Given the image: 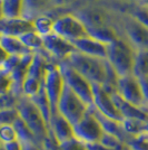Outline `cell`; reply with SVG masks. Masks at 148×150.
I'll list each match as a JSON object with an SVG mask.
<instances>
[{"instance_id": "cell-7", "label": "cell", "mask_w": 148, "mask_h": 150, "mask_svg": "<svg viewBox=\"0 0 148 150\" xmlns=\"http://www.w3.org/2000/svg\"><path fill=\"white\" fill-rule=\"evenodd\" d=\"M75 138L87 144H98L103 138L105 130L99 120L96 118L90 109L82 119L74 125Z\"/></svg>"}, {"instance_id": "cell-6", "label": "cell", "mask_w": 148, "mask_h": 150, "mask_svg": "<svg viewBox=\"0 0 148 150\" xmlns=\"http://www.w3.org/2000/svg\"><path fill=\"white\" fill-rule=\"evenodd\" d=\"M54 33L71 43L89 36L85 24L74 13H66L55 19Z\"/></svg>"}, {"instance_id": "cell-38", "label": "cell", "mask_w": 148, "mask_h": 150, "mask_svg": "<svg viewBox=\"0 0 148 150\" xmlns=\"http://www.w3.org/2000/svg\"><path fill=\"white\" fill-rule=\"evenodd\" d=\"M75 1H76V0H52L54 6H59V7L68 6V5L73 4Z\"/></svg>"}, {"instance_id": "cell-28", "label": "cell", "mask_w": 148, "mask_h": 150, "mask_svg": "<svg viewBox=\"0 0 148 150\" xmlns=\"http://www.w3.org/2000/svg\"><path fill=\"white\" fill-rule=\"evenodd\" d=\"M15 91V82L11 74L6 69H0V96L13 94Z\"/></svg>"}, {"instance_id": "cell-16", "label": "cell", "mask_w": 148, "mask_h": 150, "mask_svg": "<svg viewBox=\"0 0 148 150\" xmlns=\"http://www.w3.org/2000/svg\"><path fill=\"white\" fill-rule=\"evenodd\" d=\"M112 99L124 117V119H139L142 121H148V112L139 106H136L129 102L125 101L117 94V92H112Z\"/></svg>"}, {"instance_id": "cell-8", "label": "cell", "mask_w": 148, "mask_h": 150, "mask_svg": "<svg viewBox=\"0 0 148 150\" xmlns=\"http://www.w3.org/2000/svg\"><path fill=\"white\" fill-rule=\"evenodd\" d=\"M116 92L124 100L131 104L142 109L146 108V102L144 99L140 81L134 74L119 76L116 85Z\"/></svg>"}, {"instance_id": "cell-15", "label": "cell", "mask_w": 148, "mask_h": 150, "mask_svg": "<svg viewBox=\"0 0 148 150\" xmlns=\"http://www.w3.org/2000/svg\"><path fill=\"white\" fill-rule=\"evenodd\" d=\"M76 47V50L82 53L85 55L93 57H98L103 59H107L108 55V45L100 42L91 36H87L85 38L78 39L73 43Z\"/></svg>"}, {"instance_id": "cell-31", "label": "cell", "mask_w": 148, "mask_h": 150, "mask_svg": "<svg viewBox=\"0 0 148 150\" xmlns=\"http://www.w3.org/2000/svg\"><path fill=\"white\" fill-rule=\"evenodd\" d=\"M126 144L130 150H148V134L142 133L138 138H130Z\"/></svg>"}, {"instance_id": "cell-22", "label": "cell", "mask_w": 148, "mask_h": 150, "mask_svg": "<svg viewBox=\"0 0 148 150\" xmlns=\"http://www.w3.org/2000/svg\"><path fill=\"white\" fill-rule=\"evenodd\" d=\"M43 80H39L37 77L27 75V77L25 79V81L21 85V95L25 98H28V99H32L43 90Z\"/></svg>"}, {"instance_id": "cell-10", "label": "cell", "mask_w": 148, "mask_h": 150, "mask_svg": "<svg viewBox=\"0 0 148 150\" xmlns=\"http://www.w3.org/2000/svg\"><path fill=\"white\" fill-rule=\"evenodd\" d=\"M124 36L136 50H148V28L130 15L123 19Z\"/></svg>"}, {"instance_id": "cell-30", "label": "cell", "mask_w": 148, "mask_h": 150, "mask_svg": "<svg viewBox=\"0 0 148 150\" xmlns=\"http://www.w3.org/2000/svg\"><path fill=\"white\" fill-rule=\"evenodd\" d=\"M18 118L19 114L16 106L0 110V125H13Z\"/></svg>"}, {"instance_id": "cell-4", "label": "cell", "mask_w": 148, "mask_h": 150, "mask_svg": "<svg viewBox=\"0 0 148 150\" xmlns=\"http://www.w3.org/2000/svg\"><path fill=\"white\" fill-rule=\"evenodd\" d=\"M65 83L88 106L94 105V84L65 62L59 63Z\"/></svg>"}, {"instance_id": "cell-5", "label": "cell", "mask_w": 148, "mask_h": 150, "mask_svg": "<svg viewBox=\"0 0 148 150\" xmlns=\"http://www.w3.org/2000/svg\"><path fill=\"white\" fill-rule=\"evenodd\" d=\"M65 80L59 63H48L43 76V90L49 99L52 113L57 112V105L65 88Z\"/></svg>"}, {"instance_id": "cell-23", "label": "cell", "mask_w": 148, "mask_h": 150, "mask_svg": "<svg viewBox=\"0 0 148 150\" xmlns=\"http://www.w3.org/2000/svg\"><path fill=\"white\" fill-rule=\"evenodd\" d=\"M121 125H123V129L125 133L130 139V138L140 137L145 132L146 121H142L139 119H124Z\"/></svg>"}, {"instance_id": "cell-40", "label": "cell", "mask_w": 148, "mask_h": 150, "mask_svg": "<svg viewBox=\"0 0 148 150\" xmlns=\"http://www.w3.org/2000/svg\"><path fill=\"white\" fill-rule=\"evenodd\" d=\"M140 1V6H142V7H145V8H147L148 9V0H139Z\"/></svg>"}, {"instance_id": "cell-1", "label": "cell", "mask_w": 148, "mask_h": 150, "mask_svg": "<svg viewBox=\"0 0 148 150\" xmlns=\"http://www.w3.org/2000/svg\"><path fill=\"white\" fill-rule=\"evenodd\" d=\"M136 50L125 36H121L108 45L107 62L109 63L118 76L134 74Z\"/></svg>"}, {"instance_id": "cell-11", "label": "cell", "mask_w": 148, "mask_h": 150, "mask_svg": "<svg viewBox=\"0 0 148 150\" xmlns=\"http://www.w3.org/2000/svg\"><path fill=\"white\" fill-rule=\"evenodd\" d=\"M43 50L61 63L76 52V47L71 42L60 37L55 33H51L43 37Z\"/></svg>"}, {"instance_id": "cell-2", "label": "cell", "mask_w": 148, "mask_h": 150, "mask_svg": "<svg viewBox=\"0 0 148 150\" xmlns=\"http://www.w3.org/2000/svg\"><path fill=\"white\" fill-rule=\"evenodd\" d=\"M16 109L18 111L19 118L35 133L39 142H41L46 138L49 137V125L47 120L45 119L43 113L38 109V106L30 99L20 95L17 100Z\"/></svg>"}, {"instance_id": "cell-12", "label": "cell", "mask_w": 148, "mask_h": 150, "mask_svg": "<svg viewBox=\"0 0 148 150\" xmlns=\"http://www.w3.org/2000/svg\"><path fill=\"white\" fill-rule=\"evenodd\" d=\"M85 24L87 29H96L110 26L109 13L100 7H84L74 13Z\"/></svg>"}, {"instance_id": "cell-20", "label": "cell", "mask_w": 148, "mask_h": 150, "mask_svg": "<svg viewBox=\"0 0 148 150\" xmlns=\"http://www.w3.org/2000/svg\"><path fill=\"white\" fill-rule=\"evenodd\" d=\"M25 0H3L2 1V17L19 18L24 17Z\"/></svg>"}, {"instance_id": "cell-13", "label": "cell", "mask_w": 148, "mask_h": 150, "mask_svg": "<svg viewBox=\"0 0 148 150\" xmlns=\"http://www.w3.org/2000/svg\"><path fill=\"white\" fill-rule=\"evenodd\" d=\"M50 134L59 144L75 138L74 125L58 112L52 113L49 121Z\"/></svg>"}, {"instance_id": "cell-43", "label": "cell", "mask_w": 148, "mask_h": 150, "mask_svg": "<svg viewBox=\"0 0 148 150\" xmlns=\"http://www.w3.org/2000/svg\"><path fill=\"white\" fill-rule=\"evenodd\" d=\"M1 1H3V0H1Z\"/></svg>"}, {"instance_id": "cell-34", "label": "cell", "mask_w": 148, "mask_h": 150, "mask_svg": "<svg viewBox=\"0 0 148 150\" xmlns=\"http://www.w3.org/2000/svg\"><path fill=\"white\" fill-rule=\"evenodd\" d=\"M2 150H24V144L19 140L2 144Z\"/></svg>"}, {"instance_id": "cell-29", "label": "cell", "mask_w": 148, "mask_h": 150, "mask_svg": "<svg viewBox=\"0 0 148 150\" xmlns=\"http://www.w3.org/2000/svg\"><path fill=\"white\" fill-rule=\"evenodd\" d=\"M18 140L13 125H0V144H5Z\"/></svg>"}, {"instance_id": "cell-35", "label": "cell", "mask_w": 148, "mask_h": 150, "mask_svg": "<svg viewBox=\"0 0 148 150\" xmlns=\"http://www.w3.org/2000/svg\"><path fill=\"white\" fill-rule=\"evenodd\" d=\"M139 81H140V85H142V88L144 99H145V102H146V108H145V110H146L148 108V76L139 79Z\"/></svg>"}, {"instance_id": "cell-32", "label": "cell", "mask_w": 148, "mask_h": 150, "mask_svg": "<svg viewBox=\"0 0 148 150\" xmlns=\"http://www.w3.org/2000/svg\"><path fill=\"white\" fill-rule=\"evenodd\" d=\"M130 16L148 28V9L147 8H145V7H142L139 5V6L135 7V8L131 10Z\"/></svg>"}, {"instance_id": "cell-18", "label": "cell", "mask_w": 148, "mask_h": 150, "mask_svg": "<svg viewBox=\"0 0 148 150\" xmlns=\"http://www.w3.org/2000/svg\"><path fill=\"white\" fill-rule=\"evenodd\" d=\"M51 6H54L52 0H25L24 17L34 19L39 15L45 13Z\"/></svg>"}, {"instance_id": "cell-21", "label": "cell", "mask_w": 148, "mask_h": 150, "mask_svg": "<svg viewBox=\"0 0 148 150\" xmlns=\"http://www.w3.org/2000/svg\"><path fill=\"white\" fill-rule=\"evenodd\" d=\"M35 30L43 37L54 33V25H55V19L50 17L47 13H41L37 17L32 19Z\"/></svg>"}, {"instance_id": "cell-17", "label": "cell", "mask_w": 148, "mask_h": 150, "mask_svg": "<svg viewBox=\"0 0 148 150\" xmlns=\"http://www.w3.org/2000/svg\"><path fill=\"white\" fill-rule=\"evenodd\" d=\"M0 45L2 48L6 50V53L9 56L13 57H21L34 54L27 46H26L21 39L15 36H7V35H0Z\"/></svg>"}, {"instance_id": "cell-26", "label": "cell", "mask_w": 148, "mask_h": 150, "mask_svg": "<svg viewBox=\"0 0 148 150\" xmlns=\"http://www.w3.org/2000/svg\"><path fill=\"white\" fill-rule=\"evenodd\" d=\"M13 127L17 131V136H18V140L21 141L22 144H36L39 142L37 137L35 136V133L29 129V127L26 125L22 120L18 118L15 121Z\"/></svg>"}, {"instance_id": "cell-14", "label": "cell", "mask_w": 148, "mask_h": 150, "mask_svg": "<svg viewBox=\"0 0 148 150\" xmlns=\"http://www.w3.org/2000/svg\"><path fill=\"white\" fill-rule=\"evenodd\" d=\"M35 30L32 19L25 17L19 18H0V35L20 37L28 31Z\"/></svg>"}, {"instance_id": "cell-3", "label": "cell", "mask_w": 148, "mask_h": 150, "mask_svg": "<svg viewBox=\"0 0 148 150\" xmlns=\"http://www.w3.org/2000/svg\"><path fill=\"white\" fill-rule=\"evenodd\" d=\"M89 108L90 106L87 105L77 94L73 92L67 85H65L57 105V112L61 114L73 125H76L86 115Z\"/></svg>"}, {"instance_id": "cell-42", "label": "cell", "mask_w": 148, "mask_h": 150, "mask_svg": "<svg viewBox=\"0 0 148 150\" xmlns=\"http://www.w3.org/2000/svg\"><path fill=\"white\" fill-rule=\"evenodd\" d=\"M146 111H147V112H148V108H147V109H146Z\"/></svg>"}, {"instance_id": "cell-9", "label": "cell", "mask_w": 148, "mask_h": 150, "mask_svg": "<svg viewBox=\"0 0 148 150\" xmlns=\"http://www.w3.org/2000/svg\"><path fill=\"white\" fill-rule=\"evenodd\" d=\"M94 108L111 120L123 122L124 117L112 99V92L108 91L104 85L94 84Z\"/></svg>"}, {"instance_id": "cell-39", "label": "cell", "mask_w": 148, "mask_h": 150, "mask_svg": "<svg viewBox=\"0 0 148 150\" xmlns=\"http://www.w3.org/2000/svg\"><path fill=\"white\" fill-rule=\"evenodd\" d=\"M88 148L90 150H111L106 148L105 146H103L101 144H88Z\"/></svg>"}, {"instance_id": "cell-19", "label": "cell", "mask_w": 148, "mask_h": 150, "mask_svg": "<svg viewBox=\"0 0 148 150\" xmlns=\"http://www.w3.org/2000/svg\"><path fill=\"white\" fill-rule=\"evenodd\" d=\"M88 34H89V36L96 38L107 45H110L111 43H114L115 40H117L118 38L120 37L118 31L111 25L101 27V28H96V29H88Z\"/></svg>"}, {"instance_id": "cell-33", "label": "cell", "mask_w": 148, "mask_h": 150, "mask_svg": "<svg viewBox=\"0 0 148 150\" xmlns=\"http://www.w3.org/2000/svg\"><path fill=\"white\" fill-rule=\"evenodd\" d=\"M59 149L60 150H90L88 148V144L82 142L78 139H71L69 141H66L64 144H59Z\"/></svg>"}, {"instance_id": "cell-37", "label": "cell", "mask_w": 148, "mask_h": 150, "mask_svg": "<svg viewBox=\"0 0 148 150\" xmlns=\"http://www.w3.org/2000/svg\"><path fill=\"white\" fill-rule=\"evenodd\" d=\"M24 150H43L40 142L36 144H24Z\"/></svg>"}, {"instance_id": "cell-36", "label": "cell", "mask_w": 148, "mask_h": 150, "mask_svg": "<svg viewBox=\"0 0 148 150\" xmlns=\"http://www.w3.org/2000/svg\"><path fill=\"white\" fill-rule=\"evenodd\" d=\"M10 58V56L6 53V50L2 48V46L0 45V69H3L6 63L8 62V59Z\"/></svg>"}, {"instance_id": "cell-25", "label": "cell", "mask_w": 148, "mask_h": 150, "mask_svg": "<svg viewBox=\"0 0 148 150\" xmlns=\"http://www.w3.org/2000/svg\"><path fill=\"white\" fill-rule=\"evenodd\" d=\"M134 75L138 79L148 76V50H137L136 52Z\"/></svg>"}, {"instance_id": "cell-41", "label": "cell", "mask_w": 148, "mask_h": 150, "mask_svg": "<svg viewBox=\"0 0 148 150\" xmlns=\"http://www.w3.org/2000/svg\"><path fill=\"white\" fill-rule=\"evenodd\" d=\"M144 133L148 134V121L146 122V125H145V132H144Z\"/></svg>"}, {"instance_id": "cell-24", "label": "cell", "mask_w": 148, "mask_h": 150, "mask_svg": "<svg viewBox=\"0 0 148 150\" xmlns=\"http://www.w3.org/2000/svg\"><path fill=\"white\" fill-rule=\"evenodd\" d=\"M19 38L32 53H40L43 50V37L36 30L28 31Z\"/></svg>"}, {"instance_id": "cell-27", "label": "cell", "mask_w": 148, "mask_h": 150, "mask_svg": "<svg viewBox=\"0 0 148 150\" xmlns=\"http://www.w3.org/2000/svg\"><path fill=\"white\" fill-rule=\"evenodd\" d=\"M30 100L38 106V109L40 110V112L43 113L45 119L47 120V122H48V125H49V121H50V119H51V115H52V109H51L49 99H48V96H47V94L45 92L43 88L35 98H32Z\"/></svg>"}]
</instances>
